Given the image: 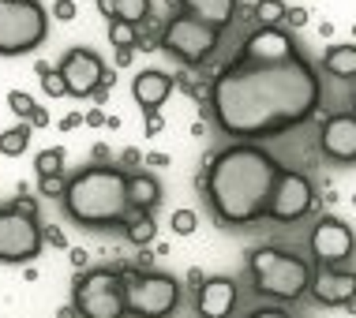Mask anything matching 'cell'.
I'll return each instance as SVG.
<instances>
[{
    "mask_svg": "<svg viewBox=\"0 0 356 318\" xmlns=\"http://www.w3.org/2000/svg\"><path fill=\"white\" fill-rule=\"evenodd\" d=\"M323 83L296 49L282 60H255L236 53L210 83V112L236 142L274 139L319 112Z\"/></svg>",
    "mask_w": 356,
    "mask_h": 318,
    "instance_id": "cell-1",
    "label": "cell"
},
{
    "mask_svg": "<svg viewBox=\"0 0 356 318\" xmlns=\"http://www.w3.org/2000/svg\"><path fill=\"white\" fill-rule=\"evenodd\" d=\"M277 172L282 165L274 161V153H266L255 142H233L214 153L199 184L221 225H255L266 217Z\"/></svg>",
    "mask_w": 356,
    "mask_h": 318,
    "instance_id": "cell-2",
    "label": "cell"
},
{
    "mask_svg": "<svg viewBox=\"0 0 356 318\" xmlns=\"http://www.w3.org/2000/svg\"><path fill=\"white\" fill-rule=\"evenodd\" d=\"M64 210L83 228H113L131 217L128 172L120 165H86L64 187Z\"/></svg>",
    "mask_w": 356,
    "mask_h": 318,
    "instance_id": "cell-3",
    "label": "cell"
},
{
    "mask_svg": "<svg viewBox=\"0 0 356 318\" xmlns=\"http://www.w3.org/2000/svg\"><path fill=\"white\" fill-rule=\"evenodd\" d=\"M248 269H252L255 292L270 296V300H282V303L300 300L312 288V266L300 255L282 251V247H259V251H252Z\"/></svg>",
    "mask_w": 356,
    "mask_h": 318,
    "instance_id": "cell-4",
    "label": "cell"
},
{
    "mask_svg": "<svg viewBox=\"0 0 356 318\" xmlns=\"http://www.w3.org/2000/svg\"><path fill=\"white\" fill-rule=\"evenodd\" d=\"M72 303L79 318H124L128 296H124V269H86L72 281Z\"/></svg>",
    "mask_w": 356,
    "mask_h": 318,
    "instance_id": "cell-5",
    "label": "cell"
},
{
    "mask_svg": "<svg viewBox=\"0 0 356 318\" xmlns=\"http://www.w3.org/2000/svg\"><path fill=\"white\" fill-rule=\"evenodd\" d=\"M49 34V15L38 0H0V56L34 53Z\"/></svg>",
    "mask_w": 356,
    "mask_h": 318,
    "instance_id": "cell-6",
    "label": "cell"
},
{
    "mask_svg": "<svg viewBox=\"0 0 356 318\" xmlns=\"http://www.w3.org/2000/svg\"><path fill=\"white\" fill-rule=\"evenodd\" d=\"M124 296L131 318H169L180 307V281L154 269H136L124 274Z\"/></svg>",
    "mask_w": 356,
    "mask_h": 318,
    "instance_id": "cell-7",
    "label": "cell"
},
{
    "mask_svg": "<svg viewBox=\"0 0 356 318\" xmlns=\"http://www.w3.org/2000/svg\"><path fill=\"white\" fill-rule=\"evenodd\" d=\"M218 37H221L218 26L180 12V15H172L165 23V31H161V49H165L172 60H180L188 67H199L210 53L218 49Z\"/></svg>",
    "mask_w": 356,
    "mask_h": 318,
    "instance_id": "cell-8",
    "label": "cell"
},
{
    "mask_svg": "<svg viewBox=\"0 0 356 318\" xmlns=\"http://www.w3.org/2000/svg\"><path fill=\"white\" fill-rule=\"evenodd\" d=\"M42 225L38 217L23 214L15 206H4L0 210V262L8 266H23V262H34L42 255Z\"/></svg>",
    "mask_w": 356,
    "mask_h": 318,
    "instance_id": "cell-9",
    "label": "cell"
},
{
    "mask_svg": "<svg viewBox=\"0 0 356 318\" xmlns=\"http://www.w3.org/2000/svg\"><path fill=\"white\" fill-rule=\"evenodd\" d=\"M315 206V191H312V180L296 169H282L277 172V184H274V195H270V206H266V217L277 221V225H293L312 214Z\"/></svg>",
    "mask_w": 356,
    "mask_h": 318,
    "instance_id": "cell-10",
    "label": "cell"
},
{
    "mask_svg": "<svg viewBox=\"0 0 356 318\" xmlns=\"http://www.w3.org/2000/svg\"><path fill=\"white\" fill-rule=\"evenodd\" d=\"M56 72L68 83V98H90V94L105 83V75H109L102 64V56L94 49H68L64 60L56 64Z\"/></svg>",
    "mask_w": 356,
    "mask_h": 318,
    "instance_id": "cell-11",
    "label": "cell"
},
{
    "mask_svg": "<svg viewBox=\"0 0 356 318\" xmlns=\"http://www.w3.org/2000/svg\"><path fill=\"white\" fill-rule=\"evenodd\" d=\"M356 251V236L341 217H323L312 233V255L319 266H341Z\"/></svg>",
    "mask_w": 356,
    "mask_h": 318,
    "instance_id": "cell-12",
    "label": "cell"
},
{
    "mask_svg": "<svg viewBox=\"0 0 356 318\" xmlns=\"http://www.w3.org/2000/svg\"><path fill=\"white\" fill-rule=\"evenodd\" d=\"M307 292L323 307H349L356 303V269H341V266L312 269V288Z\"/></svg>",
    "mask_w": 356,
    "mask_h": 318,
    "instance_id": "cell-13",
    "label": "cell"
},
{
    "mask_svg": "<svg viewBox=\"0 0 356 318\" xmlns=\"http://www.w3.org/2000/svg\"><path fill=\"white\" fill-rule=\"evenodd\" d=\"M319 147L330 161H341V165L356 161V112H334V117H326L323 131H319Z\"/></svg>",
    "mask_w": 356,
    "mask_h": 318,
    "instance_id": "cell-14",
    "label": "cell"
},
{
    "mask_svg": "<svg viewBox=\"0 0 356 318\" xmlns=\"http://www.w3.org/2000/svg\"><path fill=\"white\" fill-rule=\"evenodd\" d=\"M195 307L199 318H229L236 307V281L233 277H207L195 288Z\"/></svg>",
    "mask_w": 356,
    "mask_h": 318,
    "instance_id": "cell-15",
    "label": "cell"
},
{
    "mask_svg": "<svg viewBox=\"0 0 356 318\" xmlns=\"http://www.w3.org/2000/svg\"><path fill=\"white\" fill-rule=\"evenodd\" d=\"M131 94H136V105L143 109V117H147V112H158L161 105L169 101V94H172V75H165V72H139L136 83H131Z\"/></svg>",
    "mask_w": 356,
    "mask_h": 318,
    "instance_id": "cell-16",
    "label": "cell"
},
{
    "mask_svg": "<svg viewBox=\"0 0 356 318\" xmlns=\"http://www.w3.org/2000/svg\"><path fill=\"white\" fill-rule=\"evenodd\" d=\"M161 202V184L150 172H128V206L131 214H154Z\"/></svg>",
    "mask_w": 356,
    "mask_h": 318,
    "instance_id": "cell-17",
    "label": "cell"
},
{
    "mask_svg": "<svg viewBox=\"0 0 356 318\" xmlns=\"http://www.w3.org/2000/svg\"><path fill=\"white\" fill-rule=\"evenodd\" d=\"M180 12L203 19V23L218 26V31H225L236 15V0H180Z\"/></svg>",
    "mask_w": 356,
    "mask_h": 318,
    "instance_id": "cell-18",
    "label": "cell"
},
{
    "mask_svg": "<svg viewBox=\"0 0 356 318\" xmlns=\"http://www.w3.org/2000/svg\"><path fill=\"white\" fill-rule=\"evenodd\" d=\"M323 67L334 79H356V45H330L323 56Z\"/></svg>",
    "mask_w": 356,
    "mask_h": 318,
    "instance_id": "cell-19",
    "label": "cell"
},
{
    "mask_svg": "<svg viewBox=\"0 0 356 318\" xmlns=\"http://www.w3.org/2000/svg\"><path fill=\"white\" fill-rule=\"evenodd\" d=\"M31 135H34V128L26 120L15 124V128H8V131H0V153H4V158H19V153H26Z\"/></svg>",
    "mask_w": 356,
    "mask_h": 318,
    "instance_id": "cell-20",
    "label": "cell"
},
{
    "mask_svg": "<svg viewBox=\"0 0 356 318\" xmlns=\"http://www.w3.org/2000/svg\"><path fill=\"white\" fill-rule=\"evenodd\" d=\"M124 236H128L136 247H150L154 236H158V225H154L150 214H131L128 221H124Z\"/></svg>",
    "mask_w": 356,
    "mask_h": 318,
    "instance_id": "cell-21",
    "label": "cell"
},
{
    "mask_svg": "<svg viewBox=\"0 0 356 318\" xmlns=\"http://www.w3.org/2000/svg\"><path fill=\"white\" fill-rule=\"evenodd\" d=\"M34 169H38V180H45V176H64V150H60V147L42 150V153L34 158Z\"/></svg>",
    "mask_w": 356,
    "mask_h": 318,
    "instance_id": "cell-22",
    "label": "cell"
},
{
    "mask_svg": "<svg viewBox=\"0 0 356 318\" xmlns=\"http://www.w3.org/2000/svg\"><path fill=\"white\" fill-rule=\"evenodd\" d=\"M139 42V26L124 23V19H109V45L113 49H136Z\"/></svg>",
    "mask_w": 356,
    "mask_h": 318,
    "instance_id": "cell-23",
    "label": "cell"
},
{
    "mask_svg": "<svg viewBox=\"0 0 356 318\" xmlns=\"http://www.w3.org/2000/svg\"><path fill=\"white\" fill-rule=\"evenodd\" d=\"M252 15H255L259 26H282L285 23V4L282 0H255Z\"/></svg>",
    "mask_w": 356,
    "mask_h": 318,
    "instance_id": "cell-24",
    "label": "cell"
},
{
    "mask_svg": "<svg viewBox=\"0 0 356 318\" xmlns=\"http://www.w3.org/2000/svg\"><path fill=\"white\" fill-rule=\"evenodd\" d=\"M113 19H124V23L139 26L143 19H150V0H117V15Z\"/></svg>",
    "mask_w": 356,
    "mask_h": 318,
    "instance_id": "cell-25",
    "label": "cell"
},
{
    "mask_svg": "<svg viewBox=\"0 0 356 318\" xmlns=\"http://www.w3.org/2000/svg\"><path fill=\"white\" fill-rule=\"evenodd\" d=\"M8 109H12L19 120H31V112L38 109V105H34V98L26 90H12V94H8Z\"/></svg>",
    "mask_w": 356,
    "mask_h": 318,
    "instance_id": "cell-26",
    "label": "cell"
},
{
    "mask_svg": "<svg viewBox=\"0 0 356 318\" xmlns=\"http://www.w3.org/2000/svg\"><path fill=\"white\" fill-rule=\"evenodd\" d=\"M169 225H172V233H177V236H191L199 228V214H195V210H177Z\"/></svg>",
    "mask_w": 356,
    "mask_h": 318,
    "instance_id": "cell-27",
    "label": "cell"
},
{
    "mask_svg": "<svg viewBox=\"0 0 356 318\" xmlns=\"http://www.w3.org/2000/svg\"><path fill=\"white\" fill-rule=\"evenodd\" d=\"M42 90L49 94V98H68V83H64V75L56 72V67L49 75H42Z\"/></svg>",
    "mask_w": 356,
    "mask_h": 318,
    "instance_id": "cell-28",
    "label": "cell"
},
{
    "mask_svg": "<svg viewBox=\"0 0 356 318\" xmlns=\"http://www.w3.org/2000/svg\"><path fill=\"white\" fill-rule=\"evenodd\" d=\"M64 187H68V184H64L60 176H45L42 184H38V191H42L45 199H64Z\"/></svg>",
    "mask_w": 356,
    "mask_h": 318,
    "instance_id": "cell-29",
    "label": "cell"
},
{
    "mask_svg": "<svg viewBox=\"0 0 356 318\" xmlns=\"http://www.w3.org/2000/svg\"><path fill=\"white\" fill-rule=\"evenodd\" d=\"M307 8H285V26H293V31H300V26H307Z\"/></svg>",
    "mask_w": 356,
    "mask_h": 318,
    "instance_id": "cell-30",
    "label": "cell"
},
{
    "mask_svg": "<svg viewBox=\"0 0 356 318\" xmlns=\"http://www.w3.org/2000/svg\"><path fill=\"white\" fill-rule=\"evenodd\" d=\"M53 15L60 19V23H72V19H75V4H72V0H53Z\"/></svg>",
    "mask_w": 356,
    "mask_h": 318,
    "instance_id": "cell-31",
    "label": "cell"
},
{
    "mask_svg": "<svg viewBox=\"0 0 356 318\" xmlns=\"http://www.w3.org/2000/svg\"><path fill=\"white\" fill-rule=\"evenodd\" d=\"M42 236H45V244H53V247H68V236H64V228H56V225L42 228Z\"/></svg>",
    "mask_w": 356,
    "mask_h": 318,
    "instance_id": "cell-32",
    "label": "cell"
},
{
    "mask_svg": "<svg viewBox=\"0 0 356 318\" xmlns=\"http://www.w3.org/2000/svg\"><path fill=\"white\" fill-rule=\"evenodd\" d=\"M12 206H15V210H23V214H31V217L38 214V202H34L31 195H26V187H23V191H19V199L12 202Z\"/></svg>",
    "mask_w": 356,
    "mask_h": 318,
    "instance_id": "cell-33",
    "label": "cell"
},
{
    "mask_svg": "<svg viewBox=\"0 0 356 318\" xmlns=\"http://www.w3.org/2000/svg\"><path fill=\"white\" fill-rule=\"evenodd\" d=\"M109 117L102 112V105H94V109H86V128H105Z\"/></svg>",
    "mask_w": 356,
    "mask_h": 318,
    "instance_id": "cell-34",
    "label": "cell"
},
{
    "mask_svg": "<svg viewBox=\"0 0 356 318\" xmlns=\"http://www.w3.org/2000/svg\"><path fill=\"white\" fill-rule=\"evenodd\" d=\"M143 128H147V135H161V131H165V120H161V112H147V124H143Z\"/></svg>",
    "mask_w": 356,
    "mask_h": 318,
    "instance_id": "cell-35",
    "label": "cell"
},
{
    "mask_svg": "<svg viewBox=\"0 0 356 318\" xmlns=\"http://www.w3.org/2000/svg\"><path fill=\"white\" fill-rule=\"evenodd\" d=\"M86 124V112H68V117L60 120V131H75V128H83Z\"/></svg>",
    "mask_w": 356,
    "mask_h": 318,
    "instance_id": "cell-36",
    "label": "cell"
},
{
    "mask_svg": "<svg viewBox=\"0 0 356 318\" xmlns=\"http://www.w3.org/2000/svg\"><path fill=\"white\" fill-rule=\"evenodd\" d=\"M248 318H293V315L282 311V307H259V311H252Z\"/></svg>",
    "mask_w": 356,
    "mask_h": 318,
    "instance_id": "cell-37",
    "label": "cell"
},
{
    "mask_svg": "<svg viewBox=\"0 0 356 318\" xmlns=\"http://www.w3.org/2000/svg\"><path fill=\"white\" fill-rule=\"evenodd\" d=\"M139 161H143V153H139L136 147H128V150H124V153H120V165H124V169H136V165H139Z\"/></svg>",
    "mask_w": 356,
    "mask_h": 318,
    "instance_id": "cell-38",
    "label": "cell"
},
{
    "mask_svg": "<svg viewBox=\"0 0 356 318\" xmlns=\"http://www.w3.org/2000/svg\"><path fill=\"white\" fill-rule=\"evenodd\" d=\"M26 124H31V128H49V112H45L42 105H38V109L31 112V120H26Z\"/></svg>",
    "mask_w": 356,
    "mask_h": 318,
    "instance_id": "cell-39",
    "label": "cell"
},
{
    "mask_svg": "<svg viewBox=\"0 0 356 318\" xmlns=\"http://www.w3.org/2000/svg\"><path fill=\"white\" fill-rule=\"evenodd\" d=\"M147 165H154V169H165V165H169V153H147Z\"/></svg>",
    "mask_w": 356,
    "mask_h": 318,
    "instance_id": "cell-40",
    "label": "cell"
},
{
    "mask_svg": "<svg viewBox=\"0 0 356 318\" xmlns=\"http://www.w3.org/2000/svg\"><path fill=\"white\" fill-rule=\"evenodd\" d=\"M98 12L105 19H113V15H117V0H98Z\"/></svg>",
    "mask_w": 356,
    "mask_h": 318,
    "instance_id": "cell-41",
    "label": "cell"
},
{
    "mask_svg": "<svg viewBox=\"0 0 356 318\" xmlns=\"http://www.w3.org/2000/svg\"><path fill=\"white\" fill-rule=\"evenodd\" d=\"M72 266H75V269L86 266V251H83V247H72Z\"/></svg>",
    "mask_w": 356,
    "mask_h": 318,
    "instance_id": "cell-42",
    "label": "cell"
},
{
    "mask_svg": "<svg viewBox=\"0 0 356 318\" xmlns=\"http://www.w3.org/2000/svg\"><path fill=\"white\" fill-rule=\"evenodd\" d=\"M90 153H94V161H98V165H105V161H109V147H102V142H98Z\"/></svg>",
    "mask_w": 356,
    "mask_h": 318,
    "instance_id": "cell-43",
    "label": "cell"
},
{
    "mask_svg": "<svg viewBox=\"0 0 356 318\" xmlns=\"http://www.w3.org/2000/svg\"><path fill=\"white\" fill-rule=\"evenodd\" d=\"M131 53H136V49H117V67H128L131 64Z\"/></svg>",
    "mask_w": 356,
    "mask_h": 318,
    "instance_id": "cell-44",
    "label": "cell"
},
{
    "mask_svg": "<svg viewBox=\"0 0 356 318\" xmlns=\"http://www.w3.org/2000/svg\"><path fill=\"white\" fill-rule=\"evenodd\" d=\"M56 318H79V307H75V303L60 307V311H56Z\"/></svg>",
    "mask_w": 356,
    "mask_h": 318,
    "instance_id": "cell-45",
    "label": "cell"
},
{
    "mask_svg": "<svg viewBox=\"0 0 356 318\" xmlns=\"http://www.w3.org/2000/svg\"><path fill=\"white\" fill-rule=\"evenodd\" d=\"M188 281H191V285H195V288H199V285H203V281H207V277H203V269H188Z\"/></svg>",
    "mask_w": 356,
    "mask_h": 318,
    "instance_id": "cell-46",
    "label": "cell"
},
{
    "mask_svg": "<svg viewBox=\"0 0 356 318\" xmlns=\"http://www.w3.org/2000/svg\"><path fill=\"white\" fill-rule=\"evenodd\" d=\"M150 251H147V247H139V269H150Z\"/></svg>",
    "mask_w": 356,
    "mask_h": 318,
    "instance_id": "cell-47",
    "label": "cell"
},
{
    "mask_svg": "<svg viewBox=\"0 0 356 318\" xmlns=\"http://www.w3.org/2000/svg\"><path fill=\"white\" fill-rule=\"evenodd\" d=\"M34 72H38V79H42V75H49V72H53V64H49V60H38V64H34Z\"/></svg>",
    "mask_w": 356,
    "mask_h": 318,
    "instance_id": "cell-48",
    "label": "cell"
},
{
    "mask_svg": "<svg viewBox=\"0 0 356 318\" xmlns=\"http://www.w3.org/2000/svg\"><path fill=\"white\" fill-rule=\"evenodd\" d=\"M353 112H356V98H353Z\"/></svg>",
    "mask_w": 356,
    "mask_h": 318,
    "instance_id": "cell-49",
    "label": "cell"
},
{
    "mask_svg": "<svg viewBox=\"0 0 356 318\" xmlns=\"http://www.w3.org/2000/svg\"><path fill=\"white\" fill-rule=\"evenodd\" d=\"M353 34H356V26H353Z\"/></svg>",
    "mask_w": 356,
    "mask_h": 318,
    "instance_id": "cell-50",
    "label": "cell"
}]
</instances>
